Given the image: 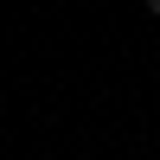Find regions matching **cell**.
I'll return each mask as SVG.
<instances>
[{
    "instance_id": "obj_2",
    "label": "cell",
    "mask_w": 160,
    "mask_h": 160,
    "mask_svg": "<svg viewBox=\"0 0 160 160\" xmlns=\"http://www.w3.org/2000/svg\"><path fill=\"white\" fill-rule=\"evenodd\" d=\"M154 154H160V148H154Z\"/></svg>"
},
{
    "instance_id": "obj_1",
    "label": "cell",
    "mask_w": 160,
    "mask_h": 160,
    "mask_svg": "<svg viewBox=\"0 0 160 160\" xmlns=\"http://www.w3.org/2000/svg\"><path fill=\"white\" fill-rule=\"evenodd\" d=\"M148 13H154V19H160V0H148Z\"/></svg>"
}]
</instances>
